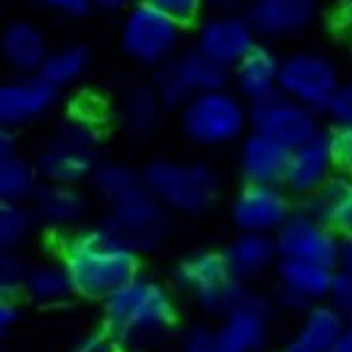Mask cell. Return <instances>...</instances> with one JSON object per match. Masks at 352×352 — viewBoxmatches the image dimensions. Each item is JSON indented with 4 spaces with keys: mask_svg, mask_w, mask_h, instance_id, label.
Returning <instances> with one entry per match:
<instances>
[{
    "mask_svg": "<svg viewBox=\"0 0 352 352\" xmlns=\"http://www.w3.org/2000/svg\"><path fill=\"white\" fill-rule=\"evenodd\" d=\"M141 182L173 217L202 219L223 195L221 173L204 158L153 155L141 166Z\"/></svg>",
    "mask_w": 352,
    "mask_h": 352,
    "instance_id": "cell-4",
    "label": "cell"
},
{
    "mask_svg": "<svg viewBox=\"0 0 352 352\" xmlns=\"http://www.w3.org/2000/svg\"><path fill=\"white\" fill-rule=\"evenodd\" d=\"M347 321L328 301L311 306L306 314L296 318L292 331L282 340L280 352H331L336 347Z\"/></svg>",
    "mask_w": 352,
    "mask_h": 352,
    "instance_id": "cell-25",
    "label": "cell"
},
{
    "mask_svg": "<svg viewBox=\"0 0 352 352\" xmlns=\"http://www.w3.org/2000/svg\"><path fill=\"white\" fill-rule=\"evenodd\" d=\"M321 0H250L245 15L260 42H294L309 34L321 20Z\"/></svg>",
    "mask_w": 352,
    "mask_h": 352,
    "instance_id": "cell-17",
    "label": "cell"
},
{
    "mask_svg": "<svg viewBox=\"0 0 352 352\" xmlns=\"http://www.w3.org/2000/svg\"><path fill=\"white\" fill-rule=\"evenodd\" d=\"M100 223L139 255L161 250L173 233V214L144 185L107 204Z\"/></svg>",
    "mask_w": 352,
    "mask_h": 352,
    "instance_id": "cell-8",
    "label": "cell"
},
{
    "mask_svg": "<svg viewBox=\"0 0 352 352\" xmlns=\"http://www.w3.org/2000/svg\"><path fill=\"white\" fill-rule=\"evenodd\" d=\"M22 296H0V333L10 336L25 318V309H22Z\"/></svg>",
    "mask_w": 352,
    "mask_h": 352,
    "instance_id": "cell-40",
    "label": "cell"
},
{
    "mask_svg": "<svg viewBox=\"0 0 352 352\" xmlns=\"http://www.w3.org/2000/svg\"><path fill=\"white\" fill-rule=\"evenodd\" d=\"M177 131L195 148L239 146L250 131V104L236 90L219 88L192 98L177 109Z\"/></svg>",
    "mask_w": 352,
    "mask_h": 352,
    "instance_id": "cell-6",
    "label": "cell"
},
{
    "mask_svg": "<svg viewBox=\"0 0 352 352\" xmlns=\"http://www.w3.org/2000/svg\"><path fill=\"white\" fill-rule=\"evenodd\" d=\"M104 124L88 104H73L54 122L47 141L34 155L42 182L83 185L102 161Z\"/></svg>",
    "mask_w": 352,
    "mask_h": 352,
    "instance_id": "cell-3",
    "label": "cell"
},
{
    "mask_svg": "<svg viewBox=\"0 0 352 352\" xmlns=\"http://www.w3.org/2000/svg\"><path fill=\"white\" fill-rule=\"evenodd\" d=\"M282 54L275 44L260 42L243 61L228 71V88L236 90L253 107L280 95Z\"/></svg>",
    "mask_w": 352,
    "mask_h": 352,
    "instance_id": "cell-22",
    "label": "cell"
},
{
    "mask_svg": "<svg viewBox=\"0 0 352 352\" xmlns=\"http://www.w3.org/2000/svg\"><path fill=\"white\" fill-rule=\"evenodd\" d=\"M185 25L139 0L120 17L117 42L126 61L155 71L185 49Z\"/></svg>",
    "mask_w": 352,
    "mask_h": 352,
    "instance_id": "cell-7",
    "label": "cell"
},
{
    "mask_svg": "<svg viewBox=\"0 0 352 352\" xmlns=\"http://www.w3.org/2000/svg\"><path fill=\"white\" fill-rule=\"evenodd\" d=\"M333 27L338 34L352 44V0H340L333 10Z\"/></svg>",
    "mask_w": 352,
    "mask_h": 352,
    "instance_id": "cell-42",
    "label": "cell"
},
{
    "mask_svg": "<svg viewBox=\"0 0 352 352\" xmlns=\"http://www.w3.org/2000/svg\"><path fill=\"white\" fill-rule=\"evenodd\" d=\"M30 270L25 250H0V296H22Z\"/></svg>",
    "mask_w": 352,
    "mask_h": 352,
    "instance_id": "cell-33",
    "label": "cell"
},
{
    "mask_svg": "<svg viewBox=\"0 0 352 352\" xmlns=\"http://www.w3.org/2000/svg\"><path fill=\"white\" fill-rule=\"evenodd\" d=\"M22 299L32 306H39V309H58V306H66L71 299H76L73 280L61 258L32 263Z\"/></svg>",
    "mask_w": 352,
    "mask_h": 352,
    "instance_id": "cell-27",
    "label": "cell"
},
{
    "mask_svg": "<svg viewBox=\"0 0 352 352\" xmlns=\"http://www.w3.org/2000/svg\"><path fill=\"white\" fill-rule=\"evenodd\" d=\"M58 95L39 73L34 76H10L0 85V126L20 131L52 117L58 104Z\"/></svg>",
    "mask_w": 352,
    "mask_h": 352,
    "instance_id": "cell-19",
    "label": "cell"
},
{
    "mask_svg": "<svg viewBox=\"0 0 352 352\" xmlns=\"http://www.w3.org/2000/svg\"><path fill=\"white\" fill-rule=\"evenodd\" d=\"M287 161H289V148L250 129L239 144L236 170L241 182H248V185H282Z\"/></svg>",
    "mask_w": 352,
    "mask_h": 352,
    "instance_id": "cell-24",
    "label": "cell"
},
{
    "mask_svg": "<svg viewBox=\"0 0 352 352\" xmlns=\"http://www.w3.org/2000/svg\"><path fill=\"white\" fill-rule=\"evenodd\" d=\"M223 255H226L233 277L248 287H253L270 272H275L280 263L275 236H263V233L236 231V236H231L228 243L223 245Z\"/></svg>",
    "mask_w": 352,
    "mask_h": 352,
    "instance_id": "cell-26",
    "label": "cell"
},
{
    "mask_svg": "<svg viewBox=\"0 0 352 352\" xmlns=\"http://www.w3.org/2000/svg\"><path fill=\"white\" fill-rule=\"evenodd\" d=\"M331 352H352V321H347L345 331L340 333V338H338L336 347Z\"/></svg>",
    "mask_w": 352,
    "mask_h": 352,
    "instance_id": "cell-47",
    "label": "cell"
},
{
    "mask_svg": "<svg viewBox=\"0 0 352 352\" xmlns=\"http://www.w3.org/2000/svg\"><path fill=\"white\" fill-rule=\"evenodd\" d=\"M66 352H126V347L112 333L100 326L95 331L80 336L76 342H71V347Z\"/></svg>",
    "mask_w": 352,
    "mask_h": 352,
    "instance_id": "cell-36",
    "label": "cell"
},
{
    "mask_svg": "<svg viewBox=\"0 0 352 352\" xmlns=\"http://www.w3.org/2000/svg\"><path fill=\"white\" fill-rule=\"evenodd\" d=\"M151 85L168 112H177L182 104L197 95L228 88V71L190 44L175 58L155 68L151 76Z\"/></svg>",
    "mask_w": 352,
    "mask_h": 352,
    "instance_id": "cell-10",
    "label": "cell"
},
{
    "mask_svg": "<svg viewBox=\"0 0 352 352\" xmlns=\"http://www.w3.org/2000/svg\"><path fill=\"white\" fill-rule=\"evenodd\" d=\"M34 226L30 204L0 202V250H22Z\"/></svg>",
    "mask_w": 352,
    "mask_h": 352,
    "instance_id": "cell-32",
    "label": "cell"
},
{
    "mask_svg": "<svg viewBox=\"0 0 352 352\" xmlns=\"http://www.w3.org/2000/svg\"><path fill=\"white\" fill-rule=\"evenodd\" d=\"M323 122L331 126V131H347L352 129V80H342L323 109Z\"/></svg>",
    "mask_w": 352,
    "mask_h": 352,
    "instance_id": "cell-34",
    "label": "cell"
},
{
    "mask_svg": "<svg viewBox=\"0 0 352 352\" xmlns=\"http://www.w3.org/2000/svg\"><path fill=\"white\" fill-rule=\"evenodd\" d=\"M177 352H214V326L192 323L182 331Z\"/></svg>",
    "mask_w": 352,
    "mask_h": 352,
    "instance_id": "cell-38",
    "label": "cell"
},
{
    "mask_svg": "<svg viewBox=\"0 0 352 352\" xmlns=\"http://www.w3.org/2000/svg\"><path fill=\"white\" fill-rule=\"evenodd\" d=\"M338 158L333 134L323 129L306 144L289 151V161L282 177V187L292 195L296 204L309 202L338 175Z\"/></svg>",
    "mask_w": 352,
    "mask_h": 352,
    "instance_id": "cell-16",
    "label": "cell"
},
{
    "mask_svg": "<svg viewBox=\"0 0 352 352\" xmlns=\"http://www.w3.org/2000/svg\"><path fill=\"white\" fill-rule=\"evenodd\" d=\"M170 285L212 321L226 316L250 292L248 285L233 277L223 248H197L187 253L173 265Z\"/></svg>",
    "mask_w": 352,
    "mask_h": 352,
    "instance_id": "cell-5",
    "label": "cell"
},
{
    "mask_svg": "<svg viewBox=\"0 0 352 352\" xmlns=\"http://www.w3.org/2000/svg\"><path fill=\"white\" fill-rule=\"evenodd\" d=\"M338 267L352 272V233L340 236V260H338Z\"/></svg>",
    "mask_w": 352,
    "mask_h": 352,
    "instance_id": "cell-45",
    "label": "cell"
},
{
    "mask_svg": "<svg viewBox=\"0 0 352 352\" xmlns=\"http://www.w3.org/2000/svg\"><path fill=\"white\" fill-rule=\"evenodd\" d=\"M32 217L36 226L54 236H68L85 226L90 214V199L83 187L58 185V182H42L30 202Z\"/></svg>",
    "mask_w": 352,
    "mask_h": 352,
    "instance_id": "cell-20",
    "label": "cell"
},
{
    "mask_svg": "<svg viewBox=\"0 0 352 352\" xmlns=\"http://www.w3.org/2000/svg\"><path fill=\"white\" fill-rule=\"evenodd\" d=\"M258 44L260 36L245 10H209L192 27V47L226 71L239 66Z\"/></svg>",
    "mask_w": 352,
    "mask_h": 352,
    "instance_id": "cell-12",
    "label": "cell"
},
{
    "mask_svg": "<svg viewBox=\"0 0 352 352\" xmlns=\"http://www.w3.org/2000/svg\"><path fill=\"white\" fill-rule=\"evenodd\" d=\"M58 258L66 265L78 299L98 304L141 275V255L112 236L104 223H90L63 236Z\"/></svg>",
    "mask_w": 352,
    "mask_h": 352,
    "instance_id": "cell-2",
    "label": "cell"
},
{
    "mask_svg": "<svg viewBox=\"0 0 352 352\" xmlns=\"http://www.w3.org/2000/svg\"><path fill=\"white\" fill-rule=\"evenodd\" d=\"M166 104L151 83L126 85L114 107V122L131 141H151L166 122Z\"/></svg>",
    "mask_w": 352,
    "mask_h": 352,
    "instance_id": "cell-23",
    "label": "cell"
},
{
    "mask_svg": "<svg viewBox=\"0 0 352 352\" xmlns=\"http://www.w3.org/2000/svg\"><path fill=\"white\" fill-rule=\"evenodd\" d=\"M323 114L285 95L250 107V129L280 141L285 148H296L323 131Z\"/></svg>",
    "mask_w": 352,
    "mask_h": 352,
    "instance_id": "cell-15",
    "label": "cell"
},
{
    "mask_svg": "<svg viewBox=\"0 0 352 352\" xmlns=\"http://www.w3.org/2000/svg\"><path fill=\"white\" fill-rule=\"evenodd\" d=\"M52 49L47 30L27 17H15L0 32V58L12 76L39 73Z\"/></svg>",
    "mask_w": 352,
    "mask_h": 352,
    "instance_id": "cell-21",
    "label": "cell"
},
{
    "mask_svg": "<svg viewBox=\"0 0 352 352\" xmlns=\"http://www.w3.org/2000/svg\"><path fill=\"white\" fill-rule=\"evenodd\" d=\"M39 187L42 175L34 158H27L25 153L0 158V202L30 204Z\"/></svg>",
    "mask_w": 352,
    "mask_h": 352,
    "instance_id": "cell-30",
    "label": "cell"
},
{
    "mask_svg": "<svg viewBox=\"0 0 352 352\" xmlns=\"http://www.w3.org/2000/svg\"><path fill=\"white\" fill-rule=\"evenodd\" d=\"M275 245L280 260H301V263H316L338 270L340 236L328 223L306 212L301 204L275 233Z\"/></svg>",
    "mask_w": 352,
    "mask_h": 352,
    "instance_id": "cell-14",
    "label": "cell"
},
{
    "mask_svg": "<svg viewBox=\"0 0 352 352\" xmlns=\"http://www.w3.org/2000/svg\"><path fill=\"white\" fill-rule=\"evenodd\" d=\"M22 153L20 151V141H17V131H0V158H8V155Z\"/></svg>",
    "mask_w": 352,
    "mask_h": 352,
    "instance_id": "cell-44",
    "label": "cell"
},
{
    "mask_svg": "<svg viewBox=\"0 0 352 352\" xmlns=\"http://www.w3.org/2000/svg\"><path fill=\"white\" fill-rule=\"evenodd\" d=\"M90 3H93V10L107 12V15H122L139 0H90Z\"/></svg>",
    "mask_w": 352,
    "mask_h": 352,
    "instance_id": "cell-43",
    "label": "cell"
},
{
    "mask_svg": "<svg viewBox=\"0 0 352 352\" xmlns=\"http://www.w3.org/2000/svg\"><path fill=\"white\" fill-rule=\"evenodd\" d=\"M275 299L250 289L214 323V352H267L275 336Z\"/></svg>",
    "mask_w": 352,
    "mask_h": 352,
    "instance_id": "cell-11",
    "label": "cell"
},
{
    "mask_svg": "<svg viewBox=\"0 0 352 352\" xmlns=\"http://www.w3.org/2000/svg\"><path fill=\"white\" fill-rule=\"evenodd\" d=\"M301 207L333 228L338 236L352 233V177L338 173L318 195Z\"/></svg>",
    "mask_w": 352,
    "mask_h": 352,
    "instance_id": "cell-28",
    "label": "cell"
},
{
    "mask_svg": "<svg viewBox=\"0 0 352 352\" xmlns=\"http://www.w3.org/2000/svg\"><path fill=\"white\" fill-rule=\"evenodd\" d=\"M333 146H336L338 170L352 177V129L347 131H331Z\"/></svg>",
    "mask_w": 352,
    "mask_h": 352,
    "instance_id": "cell-41",
    "label": "cell"
},
{
    "mask_svg": "<svg viewBox=\"0 0 352 352\" xmlns=\"http://www.w3.org/2000/svg\"><path fill=\"white\" fill-rule=\"evenodd\" d=\"M250 0H209V10H245Z\"/></svg>",
    "mask_w": 352,
    "mask_h": 352,
    "instance_id": "cell-46",
    "label": "cell"
},
{
    "mask_svg": "<svg viewBox=\"0 0 352 352\" xmlns=\"http://www.w3.org/2000/svg\"><path fill=\"white\" fill-rule=\"evenodd\" d=\"M88 185L90 192L107 207V204L117 202L120 197L134 192L144 182H141V168H134L131 163L117 161V158H102L95 166Z\"/></svg>",
    "mask_w": 352,
    "mask_h": 352,
    "instance_id": "cell-31",
    "label": "cell"
},
{
    "mask_svg": "<svg viewBox=\"0 0 352 352\" xmlns=\"http://www.w3.org/2000/svg\"><path fill=\"white\" fill-rule=\"evenodd\" d=\"M328 304L340 311L345 321H352V272L340 267L336 270L331 294H328Z\"/></svg>",
    "mask_w": 352,
    "mask_h": 352,
    "instance_id": "cell-37",
    "label": "cell"
},
{
    "mask_svg": "<svg viewBox=\"0 0 352 352\" xmlns=\"http://www.w3.org/2000/svg\"><path fill=\"white\" fill-rule=\"evenodd\" d=\"M90 61H93V54L85 44L80 42H68L61 47H54L52 54L44 61L39 76L52 85L56 93L76 88L90 71Z\"/></svg>",
    "mask_w": 352,
    "mask_h": 352,
    "instance_id": "cell-29",
    "label": "cell"
},
{
    "mask_svg": "<svg viewBox=\"0 0 352 352\" xmlns=\"http://www.w3.org/2000/svg\"><path fill=\"white\" fill-rule=\"evenodd\" d=\"M185 27H195L209 12V0H144Z\"/></svg>",
    "mask_w": 352,
    "mask_h": 352,
    "instance_id": "cell-35",
    "label": "cell"
},
{
    "mask_svg": "<svg viewBox=\"0 0 352 352\" xmlns=\"http://www.w3.org/2000/svg\"><path fill=\"white\" fill-rule=\"evenodd\" d=\"M342 85L338 61L328 52L316 47H296L282 54L280 63V95L306 107L323 112L328 100Z\"/></svg>",
    "mask_w": 352,
    "mask_h": 352,
    "instance_id": "cell-9",
    "label": "cell"
},
{
    "mask_svg": "<svg viewBox=\"0 0 352 352\" xmlns=\"http://www.w3.org/2000/svg\"><path fill=\"white\" fill-rule=\"evenodd\" d=\"M34 6L49 15L63 17V20H80L93 10L90 0H34Z\"/></svg>",
    "mask_w": 352,
    "mask_h": 352,
    "instance_id": "cell-39",
    "label": "cell"
},
{
    "mask_svg": "<svg viewBox=\"0 0 352 352\" xmlns=\"http://www.w3.org/2000/svg\"><path fill=\"white\" fill-rule=\"evenodd\" d=\"M100 326L126 352H151L166 345L180 328V301L170 282L136 275L100 304Z\"/></svg>",
    "mask_w": 352,
    "mask_h": 352,
    "instance_id": "cell-1",
    "label": "cell"
},
{
    "mask_svg": "<svg viewBox=\"0 0 352 352\" xmlns=\"http://www.w3.org/2000/svg\"><path fill=\"white\" fill-rule=\"evenodd\" d=\"M299 204L282 185H248L233 192L228 202V221L239 233L275 236Z\"/></svg>",
    "mask_w": 352,
    "mask_h": 352,
    "instance_id": "cell-13",
    "label": "cell"
},
{
    "mask_svg": "<svg viewBox=\"0 0 352 352\" xmlns=\"http://www.w3.org/2000/svg\"><path fill=\"white\" fill-rule=\"evenodd\" d=\"M275 306L299 318L311 306L328 301L336 270L301 260H280L275 267Z\"/></svg>",
    "mask_w": 352,
    "mask_h": 352,
    "instance_id": "cell-18",
    "label": "cell"
}]
</instances>
